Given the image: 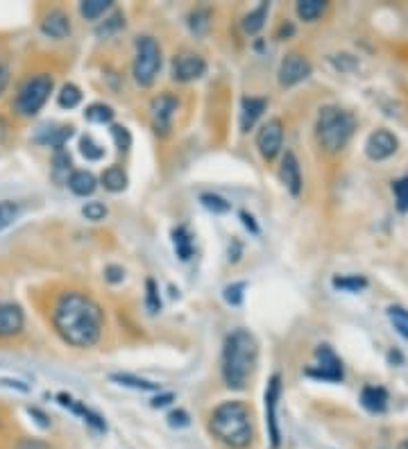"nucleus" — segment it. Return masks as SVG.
Masks as SVG:
<instances>
[{
    "label": "nucleus",
    "mask_w": 408,
    "mask_h": 449,
    "mask_svg": "<svg viewBox=\"0 0 408 449\" xmlns=\"http://www.w3.org/2000/svg\"><path fill=\"white\" fill-rule=\"evenodd\" d=\"M52 166H54V177H57V179H62V173L69 175V171H71V154L66 152L64 148L62 150H54Z\"/></svg>",
    "instance_id": "ea45409f"
},
{
    "label": "nucleus",
    "mask_w": 408,
    "mask_h": 449,
    "mask_svg": "<svg viewBox=\"0 0 408 449\" xmlns=\"http://www.w3.org/2000/svg\"><path fill=\"white\" fill-rule=\"evenodd\" d=\"M180 109V100L173 93H159L150 100V118L152 127L159 137H166L173 127V118Z\"/></svg>",
    "instance_id": "1a4fd4ad"
},
{
    "label": "nucleus",
    "mask_w": 408,
    "mask_h": 449,
    "mask_svg": "<svg viewBox=\"0 0 408 449\" xmlns=\"http://www.w3.org/2000/svg\"><path fill=\"white\" fill-rule=\"evenodd\" d=\"M16 449H50V447L43 441H37V438H23V441L16 445Z\"/></svg>",
    "instance_id": "49530a36"
},
{
    "label": "nucleus",
    "mask_w": 408,
    "mask_h": 449,
    "mask_svg": "<svg viewBox=\"0 0 408 449\" xmlns=\"http://www.w3.org/2000/svg\"><path fill=\"white\" fill-rule=\"evenodd\" d=\"M388 358H390V361H402V354L400 352H390Z\"/></svg>",
    "instance_id": "864d4df0"
},
{
    "label": "nucleus",
    "mask_w": 408,
    "mask_h": 449,
    "mask_svg": "<svg viewBox=\"0 0 408 449\" xmlns=\"http://www.w3.org/2000/svg\"><path fill=\"white\" fill-rule=\"evenodd\" d=\"M146 307L150 313H159L161 311V297H159V288L154 279H148L146 282Z\"/></svg>",
    "instance_id": "58836bf2"
},
{
    "label": "nucleus",
    "mask_w": 408,
    "mask_h": 449,
    "mask_svg": "<svg viewBox=\"0 0 408 449\" xmlns=\"http://www.w3.org/2000/svg\"><path fill=\"white\" fill-rule=\"evenodd\" d=\"M25 327V316L21 307L9 305V302H0V339H12L18 336Z\"/></svg>",
    "instance_id": "4468645a"
},
{
    "label": "nucleus",
    "mask_w": 408,
    "mask_h": 449,
    "mask_svg": "<svg viewBox=\"0 0 408 449\" xmlns=\"http://www.w3.org/2000/svg\"><path fill=\"white\" fill-rule=\"evenodd\" d=\"M112 137H114V143H116V148L120 152H127L129 150V145H132V134L127 127L123 125H112Z\"/></svg>",
    "instance_id": "a19ab883"
},
{
    "label": "nucleus",
    "mask_w": 408,
    "mask_h": 449,
    "mask_svg": "<svg viewBox=\"0 0 408 449\" xmlns=\"http://www.w3.org/2000/svg\"><path fill=\"white\" fill-rule=\"evenodd\" d=\"M112 9V0H84L80 3V14L86 21H98Z\"/></svg>",
    "instance_id": "bb28decb"
},
{
    "label": "nucleus",
    "mask_w": 408,
    "mask_h": 449,
    "mask_svg": "<svg viewBox=\"0 0 408 449\" xmlns=\"http://www.w3.org/2000/svg\"><path fill=\"white\" fill-rule=\"evenodd\" d=\"M397 449H408V441H404V443H402L400 447H397Z\"/></svg>",
    "instance_id": "5fc2aeb1"
},
{
    "label": "nucleus",
    "mask_w": 408,
    "mask_h": 449,
    "mask_svg": "<svg viewBox=\"0 0 408 449\" xmlns=\"http://www.w3.org/2000/svg\"><path fill=\"white\" fill-rule=\"evenodd\" d=\"M28 413L32 415V418H37V424H39V426H43V429H48V426H50L48 415L43 413L41 409H37V407H30V409H28Z\"/></svg>",
    "instance_id": "de8ad7c7"
},
{
    "label": "nucleus",
    "mask_w": 408,
    "mask_h": 449,
    "mask_svg": "<svg viewBox=\"0 0 408 449\" xmlns=\"http://www.w3.org/2000/svg\"><path fill=\"white\" fill-rule=\"evenodd\" d=\"M7 84H9V69H7L5 62H0V96H3Z\"/></svg>",
    "instance_id": "3c124183"
},
{
    "label": "nucleus",
    "mask_w": 408,
    "mask_h": 449,
    "mask_svg": "<svg viewBox=\"0 0 408 449\" xmlns=\"http://www.w3.org/2000/svg\"><path fill=\"white\" fill-rule=\"evenodd\" d=\"M306 375L313 379L322 381H343L345 370L343 361L336 356V352L329 345H317L315 350V363L311 368H306Z\"/></svg>",
    "instance_id": "6e6552de"
},
{
    "label": "nucleus",
    "mask_w": 408,
    "mask_h": 449,
    "mask_svg": "<svg viewBox=\"0 0 408 449\" xmlns=\"http://www.w3.org/2000/svg\"><path fill=\"white\" fill-rule=\"evenodd\" d=\"M170 402H175V395H173V392H161V395L152 397L150 407H152V409H163V407H168Z\"/></svg>",
    "instance_id": "a18cd8bd"
},
{
    "label": "nucleus",
    "mask_w": 408,
    "mask_h": 449,
    "mask_svg": "<svg viewBox=\"0 0 408 449\" xmlns=\"http://www.w3.org/2000/svg\"><path fill=\"white\" fill-rule=\"evenodd\" d=\"M41 130H46V134L39 132L37 137H35V141L41 143V145H50V148H54V150H62L64 145H66V141H69L73 134H75V127L73 125H62V127L48 125V127H41Z\"/></svg>",
    "instance_id": "6ab92c4d"
},
{
    "label": "nucleus",
    "mask_w": 408,
    "mask_h": 449,
    "mask_svg": "<svg viewBox=\"0 0 408 449\" xmlns=\"http://www.w3.org/2000/svg\"><path fill=\"white\" fill-rule=\"evenodd\" d=\"M259 345L247 329L231 331L223 345V381L231 390H243L257 368Z\"/></svg>",
    "instance_id": "f03ea898"
},
{
    "label": "nucleus",
    "mask_w": 408,
    "mask_h": 449,
    "mask_svg": "<svg viewBox=\"0 0 408 449\" xmlns=\"http://www.w3.org/2000/svg\"><path fill=\"white\" fill-rule=\"evenodd\" d=\"M240 220H243V224H245V227H247L252 234H259V224L255 222V216H252V213L240 211Z\"/></svg>",
    "instance_id": "09e8293b"
},
{
    "label": "nucleus",
    "mask_w": 408,
    "mask_h": 449,
    "mask_svg": "<svg viewBox=\"0 0 408 449\" xmlns=\"http://www.w3.org/2000/svg\"><path fill=\"white\" fill-rule=\"evenodd\" d=\"M268 12H270V5L261 3L259 7L252 9L250 14H245V18H243V30H245V35H257V32L266 25Z\"/></svg>",
    "instance_id": "b1692460"
},
{
    "label": "nucleus",
    "mask_w": 408,
    "mask_h": 449,
    "mask_svg": "<svg viewBox=\"0 0 408 449\" xmlns=\"http://www.w3.org/2000/svg\"><path fill=\"white\" fill-rule=\"evenodd\" d=\"M103 322L105 318L100 305L80 290L62 293L54 302L52 324L62 339L73 347H80V350L93 347L103 336Z\"/></svg>",
    "instance_id": "f257e3e1"
},
{
    "label": "nucleus",
    "mask_w": 408,
    "mask_h": 449,
    "mask_svg": "<svg viewBox=\"0 0 408 449\" xmlns=\"http://www.w3.org/2000/svg\"><path fill=\"white\" fill-rule=\"evenodd\" d=\"M189 25H191V32L195 37H204L209 28H211V9L206 7H197L191 12L189 16Z\"/></svg>",
    "instance_id": "a878e982"
},
{
    "label": "nucleus",
    "mask_w": 408,
    "mask_h": 449,
    "mask_svg": "<svg viewBox=\"0 0 408 449\" xmlns=\"http://www.w3.org/2000/svg\"><path fill=\"white\" fill-rule=\"evenodd\" d=\"M279 397H281V377L272 375L268 379L266 392H263V402H266V426H268V438L272 449H279L281 445V431H279Z\"/></svg>",
    "instance_id": "0eeeda50"
},
{
    "label": "nucleus",
    "mask_w": 408,
    "mask_h": 449,
    "mask_svg": "<svg viewBox=\"0 0 408 449\" xmlns=\"http://www.w3.org/2000/svg\"><path fill=\"white\" fill-rule=\"evenodd\" d=\"M209 431L229 449H247L255 438L250 407L243 402H223L209 418Z\"/></svg>",
    "instance_id": "7ed1b4c3"
},
{
    "label": "nucleus",
    "mask_w": 408,
    "mask_h": 449,
    "mask_svg": "<svg viewBox=\"0 0 408 449\" xmlns=\"http://www.w3.org/2000/svg\"><path fill=\"white\" fill-rule=\"evenodd\" d=\"M107 207H105V202H98V200H93V202H86V205L82 207V216L86 218V220H91V222H100V220H105L107 218Z\"/></svg>",
    "instance_id": "e433bc0d"
},
{
    "label": "nucleus",
    "mask_w": 408,
    "mask_h": 449,
    "mask_svg": "<svg viewBox=\"0 0 408 449\" xmlns=\"http://www.w3.org/2000/svg\"><path fill=\"white\" fill-rule=\"evenodd\" d=\"M332 284L336 290H343V293H359V290L368 286V279L361 275H340V277H334Z\"/></svg>",
    "instance_id": "cd10ccee"
},
{
    "label": "nucleus",
    "mask_w": 408,
    "mask_h": 449,
    "mask_svg": "<svg viewBox=\"0 0 408 449\" xmlns=\"http://www.w3.org/2000/svg\"><path fill=\"white\" fill-rule=\"evenodd\" d=\"M84 118L89 123H95V125H105V123L114 120V109L109 105H105V103H93V105L86 107Z\"/></svg>",
    "instance_id": "c85d7f7f"
},
{
    "label": "nucleus",
    "mask_w": 408,
    "mask_h": 449,
    "mask_svg": "<svg viewBox=\"0 0 408 449\" xmlns=\"http://www.w3.org/2000/svg\"><path fill=\"white\" fill-rule=\"evenodd\" d=\"M279 179L281 184L291 191V195H300L302 193V171H300V161H297L295 152H286L281 166H279Z\"/></svg>",
    "instance_id": "2eb2a0df"
},
{
    "label": "nucleus",
    "mask_w": 408,
    "mask_h": 449,
    "mask_svg": "<svg viewBox=\"0 0 408 449\" xmlns=\"http://www.w3.org/2000/svg\"><path fill=\"white\" fill-rule=\"evenodd\" d=\"M41 32L50 39H66L71 35V18L64 9H50L41 21Z\"/></svg>",
    "instance_id": "a211bd4d"
},
{
    "label": "nucleus",
    "mask_w": 408,
    "mask_h": 449,
    "mask_svg": "<svg viewBox=\"0 0 408 449\" xmlns=\"http://www.w3.org/2000/svg\"><path fill=\"white\" fill-rule=\"evenodd\" d=\"M125 25V18H123V14H114L112 18L107 21L105 25H100L95 32H98V37H109V35H114L116 30H120Z\"/></svg>",
    "instance_id": "79ce46f5"
},
{
    "label": "nucleus",
    "mask_w": 408,
    "mask_h": 449,
    "mask_svg": "<svg viewBox=\"0 0 408 449\" xmlns=\"http://www.w3.org/2000/svg\"><path fill=\"white\" fill-rule=\"evenodd\" d=\"M80 152L86 161H100L105 157V148L91 137V134H84V137L80 139Z\"/></svg>",
    "instance_id": "7c9ffc66"
},
{
    "label": "nucleus",
    "mask_w": 408,
    "mask_h": 449,
    "mask_svg": "<svg viewBox=\"0 0 408 449\" xmlns=\"http://www.w3.org/2000/svg\"><path fill=\"white\" fill-rule=\"evenodd\" d=\"M103 186L109 191V193H120V191L127 188V175L120 166H109L107 171L100 177Z\"/></svg>",
    "instance_id": "5701e85b"
},
{
    "label": "nucleus",
    "mask_w": 408,
    "mask_h": 449,
    "mask_svg": "<svg viewBox=\"0 0 408 449\" xmlns=\"http://www.w3.org/2000/svg\"><path fill=\"white\" fill-rule=\"evenodd\" d=\"M200 202H202V207L211 213H229V209H231L229 202L225 198L216 195V193H202Z\"/></svg>",
    "instance_id": "c9c22d12"
},
{
    "label": "nucleus",
    "mask_w": 408,
    "mask_h": 449,
    "mask_svg": "<svg viewBox=\"0 0 408 449\" xmlns=\"http://www.w3.org/2000/svg\"><path fill=\"white\" fill-rule=\"evenodd\" d=\"M356 130V118L349 114L347 109L338 107V105H329L322 107L317 114V123H315V134L320 145L327 152H340L349 143L351 134Z\"/></svg>",
    "instance_id": "20e7f679"
},
{
    "label": "nucleus",
    "mask_w": 408,
    "mask_h": 449,
    "mask_svg": "<svg viewBox=\"0 0 408 449\" xmlns=\"http://www.w3.org/2000/svg\"><path fill=\"white\" fill-rule=\"evenodd\" d=\"M397 152V137L388 130L372 132L366 141V154L372 161H383Z\"/></svg>",
    "instance_id": "ddd939ff"
},
{
    "label": "nucleus",
    "mask_w": 408,
    "mask_h": 449,
    "mask_svg": "<svg viewBox=\"0 0 408 449\" xmlns=\"http://www.w3.org/2000/svg\"><path fill=\"white\" fill-rule=\"evenodd\" d=\"M388 320L392 322L397 334L404 336V339L408 341V311L400 305H392V307H388Z\"/></svg>",
    "instance_id": "473e14b6"
},
{
    "label": "nucleus",
    "mask_w": 408,
    "mask_h": 449,
    "mask_svg": "<svg viewBox=\"0 0 408 449\" xmlns=\"http://www.w3.org/2000/svg\"><path fill=\"white\" fill-rule=\"evenodd\" d=\"M57 402L62 404L64 409H69V411H73L75 415H80V418H84V422L89 424V426H93L95 431H107V422H105V418L100 413H95V411H91L89 407H84L82 402H77V399H73L71 395H66V392H59L57 395Z\"/></svg>",
    "instance_id": "dca6fc26"
},
{
    "label": "nucleus",
    "mask_w": 408,
    "mask_h": 449,
    "mask_svg": "<svg viewBox=\"0 0 408 449\" xmlns=\"http://www.w3.org/2000/svg\"><path fill=\"white\" fill-rule=\"evenodd\" d=\"M105 277L109 284H120L125 279V271L120 266H107L105 268Z\"/></svg>",
    "instance_id": "c03bdc74"
},
{
    "label": "nucleus",
    "mask_w": 408,
    "mask_h": 449,
    "mask_svg": "<svg viewBox=\"0 0 408 449\" xmlns=\"http://www.w3.org/2000/svg\"><path fill=\"white\" fill-rule=\"evenodd\" d=\"M311 71H313V66L304 57V55L291 52V55H286L279 64V73H277L279 84L281 86H295V84L304 82L306 77L311 75Z\"/></svg>",
    "instance_id": "9b49d317"
},
{
    "label": "nucleus",
    "mask_w": 408,
    "mask_h": 449,
    "mask_svg": "<svg viewBox=\"0 0 408 449\" xmlns=\"http://www.w3.org/2000/svg\"><path fill=\"white\" fill-rule=\"evenodd\" d=\"M0 386H7V388H16L21 392H28L30 386L23 384V381H18V379H0Z\"/></svg>",
    "instance_id": "8fccbe9b"
},
{
    "label": "nucleus",
    "mask_w": 408,
    "mask_h": 449,
    "mask_svg": "<svg viewBox=\"0 0 408 449\" xmlns=\"http://www.w3.org/2000/svg\"><path fill=\"white\" fill-rule=\"evenodd\" d=\"M361 404L370 413H383L388 409V390L383 386H366L361 390Z\"/></svg>",
    "instance_id": "aec40b11"
},
{
    "label": "nucleus",
    "mask_w": 408,
    "mask_h": 449,
    "mask_svg": "<svg viewBox=\"0 0 408 449\" xmlns=\"http://www.w3.org/2000/svg\"><path fill=\"white\" fill-rule=\"evenodd\" d=\"M206 73V62L195 52H180L173 59V80L175 82H193Z\"/></svg>",
    "instance_id": "f8f14e48"
},
{
    "label": "nucleus",
    "mask_w": 408,
    "mask_h": 449,
    "mask_svg": "<svg viewBox=\"0 0 408 449\" xmlns=\"http://www.w3.org/2000/svg\"><path fill=\"white\" fill-rule=\"evenodd\" d=\"M52 89H54V80L50 73L28 75L25 80L18 84L14 100H12V109L16 111V116H21V118L37 116L43 109V105L48 103Z\"/></svg>",
    "instance_id": "39448f33"
},
{
    "label": "nucleus",
    "mask_w": 408,
    "mask_h": 449,
    "mask_svg": "<svg viewBox=\"0 0 408 449\" xmlns=\"http://www.w3.org/2000/svg\"><path fill=\"white\" fill-rule=\"evenodd\" d=\"M95 186H98V179L89 171H73L71 177H69V188L73 191L75 195H80V198L91 195L95 191Z\"/></svg>",
    "instance_id": "4be33fe9"
},
{
    "label": "nucleus",
    "mask_w": 408,
    "mask_h": 449,
    "mask_svg": "<svg viewBox=\"0 0 408 449\" xmlns=\"http://www.w3.org/2000/svg\"><path fill=\"white\" fill-rule=\"evenodd\" d=\"M21 213V207L12 200H3L0 202V232L7 229L9 224H12Z\"/></svg>",
    "instance_id": "72a5a7b5"
},
{
    "label": "nucleus",
    "mask_w": 408,
    "mask_h": 449,
    "mask_svg": "<svg viewBox=\"0 0 408 449\" xmlns=\"http://www.w3.org/2000/svg\"><path fill=\"white\" fill-rule=\"evenodd\" d=\"M161 71V48L152 37H139L134 43V62L132 75L139 86H152Z\"/></svg>",
    "instance_id": "423d86ee"
},
{
    "label": "nucleus",
    "mask_w": 408,
    "mask_h": 449,
    "mask_svg": "<svg viewBox=\"0 0 408 449\" xmlns=\"http://www.w3.org/2000/svg\"><path fill=\"white\" fill-rule=\"evenodd\" d=\"M284 143V123L279 118H270L263 123L261 130L257 132V148L266 161H272L279 154Z\"/></svg>",
    "instance_id": "9d476101"
},
{
    "label": "nucleus",
    "mask_w": 408,
    "mask_h": 449,
    "mask_svg": "<svg viewBox=\"0 0 408 449\" xmlns=\"http://www.w3.org/2000/svg\"><path fill=\"white\" fill-rule=\"evenodd\" d=\"M295 9H297V16H300L302 21L313 23V21H317L327 12V3L325 0H300Z\"/></svg>",
    "instance_id": "393cba45"
},
{
    "label": "nucleus",
    "mask_w": 408,
    "mask_h": 449,
    "mask_svg": "<svg viewBox=\"0 0 408 449\" xmlns=\"http://www.w3.org/2000/svg\"><path fill=\"white\" fill-rule=\"evenodd\" d=\"M392 193H395V202H397V209L402 213L408 211V175L395 179L392 182Z\"/></svg>",
    "instance_id": "f704fd0d"
},
{
    "label": "nucleus",
    "mask_w": 408,
    "mask_h": 449,
    "mask_svg": "<svg viewBox=\"0 0 408 449\" xmlns=\"http://www.w3.org/2000/svg\"><path fill=\"white\" fill-rule=\"evenodd\" d=\"M112 381L120 386H127V388H134V390H159V384H154V381L148 379H139L134 375H127V373H114Z\"/></svg>",
    "instance_id": "c756f323"
},
{
    "label": "nucleus",
    "mask_w": 408,
    "mask_h": 449,
    "mask_svg": "<svg viewBox=\"0 0 408 449\" xmlns=\"http://www.w3.org/2000/svg\"><path fill=\"white\" fill-rule=\"evenodd\" d=\"M82 103V91L75 84H64L57 93V105L62 109H75Z\"/></svg>",
    "instance_id": "2f4dec72"
},
{
    "label": "nucleus",
    "mask_w": 408,
    "mask_h": 449,
    "mask_svg": "<svg viewBox=\"0 0 408 449\" xmlns=\"http://www.w3.org/2000/svg\"><path fill=\"white\" fill-rule=\"evenodd\" d=\"M168 424L173 426V429H184V426L191 424V418L184 409H177V411L168 413Z\"/></svg>",
    "instance_id": "37998d69"
},
{
    "label": "nucleus",
    "mask_w": 408,
    "mask_h": 449,
    "mask_svg": "<svg viewBox=\"0 0 408 449\" xmlns=\"http://www.w3.org/2000/svg\"><path fill=\"white\" fill-rule=\"evenodd\" d=\"M268 109V100L266 98H257V96H247L240 100V132L245 134L252 127L257 125V120L263 116V111Z\"/></svg>",
    "instance_id": "f3484780"
},
{
    "label": "nucleus",
    "mask_w": 408,
    "mask_h": 449,
    "mask_svg": "<svg viewBox=\"0 0 408 449\" xmlns=\"http://www.w3.org/2000/svg\"><path fill=\"white\" fill-rule=\"evenodd\" d=\"M170 239H173L175 254H177L182 261H189L193 256V237H191L189 227H186V224H177V227H173Z\"/></svg>",
    "instance_id": "412c9836"
},
{
    "label": "nucleus",
    "mask_w": 408,
    "mask_h": 449,
    "mask_svg": "<svg viewBox=\"0 0 408 449\" xmlns=\"http://www.w3.org/2000/svg\"><path fill=\"white\" fill-rule=\"evenodd\" d=\"M240 252H243L240 243H238V241H234V250L229 248V261H231V263H236V261L240 259Z\"/></svg>",
    "instance_id": "603ef678"
},
{
    "label": "nucleus",
    "mask_w": 408,
    "mask_h": 449,
    "mask_svg": "<svg viewBox=\"0 0 408 449\" xmlns=\"http://www.w3.org/2000/svg\"><path fill=\"white\" fill-rule=\"evenodd\" d=\"M223 297H225L227 305H231V307L243 305V297H245V282H234V284L225 286Z\"/></svg>",
    "instance_id": "4c0bfd02"
}]
</instances>
